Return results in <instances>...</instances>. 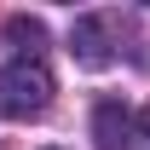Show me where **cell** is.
I'll list each match as a JSON object with an SVG mask.
<instances>
[{
	"label": "cell",
	"instance_id": "6da1fadb",
	"mask_svg": "<svg viewBox=\"0 0 150 150\" xmlns=\"http://www.w3.org/2000/svg\"><path fill=\"white\" fill-rule=\"evenodd\" d=\"M46 104H52V69L40 58H12L0 69V115L29 121V115H46Z\"/></svg>",
	"mask_w": 150,
	"mask_h": 150
},
{
	"label": "cell",
	"instance_id": "7a4b0ae2",
	"mask_svg": "<svg viewBox=\"0 0 150 150\" xmlns=\"http://www.w3.org/2000/svg\"><path fill=\"white\" fill-rule=\"evenodd\" d=\"M127 133H133V115H127V104L104 98V104L93 110V139H98V150H121V144H127Z\"/></svg>",
	"mask_w": 150,
	"mask_h": 150
},
{
	"label": "cell",
	"instance_id": "3957f363",
	"mask_svg": "<svg viewBox=\"0 0 150 150\" xmlns=\"http://www.w3.org/2000/svg\"><path fill=\"white\" fill-rule=\"evenodd\" d=\"M69 40H75V52L87 58V64H104V58H110V52H104V18H81Z\"/></svg>",
	"mask_w": 150,
	"mask_h": 150
},
{
	"label": "cell",
	"instance_id": "277c9868",
	"mask_svg": "<svg viewBox=\"0 0 150 150\" xmlns=\"http://www.w3.org/2000/svg\"><path fill=\"white\" fill-rule=\"evenodd\" d=\"M6 29H12V40H23V58H40V40H46L40 18H12Z\"/></svg>",
	"mask_w": 150,
	"mask_h": 150
},
{
	"label": "cell",
	"instance_id": "5b68a950",
	"mask_svg": "<svg viewBox=\"0 0 150 150\" xmlns=\"http://www.w3.org/2000/svg\"><path fill=\"white\" fill-rule=\"evenodd\" d=\"M144 133H150V115H144Z\"/></svg>",
	"mask_w": 150,
	"mask_h": 150
}]
</instances>
